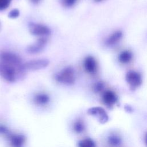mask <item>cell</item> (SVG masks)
Listing matches in <instances>:
<instances>
[{
    "instance_id": "obj_1",
    "label": "cell",
    "mask_w": 147,
    "mask_h": 147,
    "mask_svg": "<svg viewBox=\"0 0 147 147\" xmlns=\"http://www.w3.org/2000/svg\"><path fill=\"white\" fill-rule=\"evenodd\" d=\"M21 58L8 51L0 53V76L6 81L14 82L25 71Z\"/></svg>"
},
{
    "instance_id": "obj_2",
    "label": "cell",
    "mask_w": 147,
    "mask_h": 147,
    "mask_svg": "<svg viewBox=\"0 0 147 147\" xmlns=\"http://www.w3.org/2000/svg\"><path fill=\"white\" fill-rule=\"evenodd\" d=\"M55 80L61 84L71 85L75 82V72L72 67H67L55 75Z\"/></svg>"
},
{
    "instance_id": "obj_3",
    "label": "cell",
    "mask_w": 147,
    "mask_h": 147,
    "mask_svg": "<svg viewBox=\"0 0 147 147\" xmlns=\"http://www.w3.org/2000/svg\"><path fill=\"white\" fill-rule=\"evenodd\" d=\"M125 80L130 89L134 90L141 86L142 83L141 74L136 71H128L125 75Z\"/></svg>"
},
{
    "instance_id": "obj_4",
    "label": "cell",
    "mask_w": 147,
    "mask_h": 147,
    "mask_svg": "<svg viewBox=\"0 0 147 147\" xmlns=\"http://www.w3.org/2000/svg\"><path fill=\"white\" fill-rule=\"evenodd\" d=\"M29 30L32 34L40 37H46L51 33V29L47 26L38 23L30 22L29 25Z\"/></svg>"
},
{
    "instance_id": "obj_5",
    "label": "cell",
    "mask_w": 147,
    "mask_h": 147,
    "mask_svg": "<svg viewBox=\"0 0 147 147\" xmlns=\"http://www.w3.org/2000/svg\"><path fill=\"white\" fill-rule=\"evenodd\" d=\"M49 60L46 59H34L27 61L23 64L24 70L37 71L46 68L49 64Z\"/></svg>"
},
{
    "instance_id": "obj_6",
    "label": "cell",
    "mask_w": 147,
    "mask_h": 147,
    "mask_svg": "<svg viewBox=\"0 0 147 147\" xmlns=\"http://www.w3.org/2000/svg\"><path fill=\"white\" fill-rule=\"evenodd\" d=\"M87 114L98 119L100 123H105L109 119V117L104 109L100 107H94L87 110Z\"/></svg>"
},
{
    "instance_id": "obj_7",
    "label": "cell",
    "mask_w": 147,
    "mask_h": 147,
    "mask_svg": "<svg viewBox=\"0 0 147 147\" xmlns=\"http://www.w3.org/2000/svg\"><path fill=\"white\" fill-rule=\"evenodd\" d=\"M11 147H23L26 141V137L21 134L10 133L6 137Z\"/></svg>"
},
{
    "instance_id": "obj_8",
    "label": "cell",
    "mask_w": 147,
    "mask_h": 147,
    "mask_svg": "<svg viewBox=\"0 0 147 147\" xmlns=\"http://www.w3.org/2000/svg\"><path fill=\"white\" fill-rule=\"evenodd\" d=\"M83 67L88 74L94 75L97 72L98 66L96 59L92 56H88L83 61Z\"/></svg>"
},
{
    "instance_id": "obj_9",
    "label": "cell",
    "mask_w": 147,
    "mask_h": 147,
    "mask_svg": "<svg viewBox=\"0 0 147 147\" xmlns=\"http://www.w3.org/2000/svg\"><path fill=\"white\" fill-rule=\"evenodd\" d=\"M48 40L46 37H40L36 42L30 45L27 48V51L30 54H36L40 53L45 47Z\"/></svg>"
},
{
    "instance_id": "obj_10",
    "label": "cell",
    "mask_w": 147,
    "mask_h": 147,
    "mask_svg": "<svg viewBox=\"0 0 147 147\" xmlns=\"http://www.w3.org/2000/svg\"><path fill=\"white\" fill-rule=\"evenodd\" d=\"M103 102L109 107L113 106L118 101L117 94L112 90H107L105 91L102 94Z\"/></svg>"
},
{
    "instance_id": "obj_11",
    "label": "cell",
    "mask_w": 147,
    "mask_h": 147,
    "mask_svg": "<svg viewBox=\"0 0 147 147\" xmlns=\"http://www.w3.org/2000/svg\"><path fill=\"white\" fill-rule=\"evenodd\" d=\"M123 33L121 30H116L111 33L105 40V44L107 47H113L117 44L122 38Z\"/></svg>"
},
{
    "instance_id": "obj_12",
    "label": "cell",
    "mask_w": 147,
    "mask_h": 147,
    "mask_svg": "<svg viewBox=\"0 0 147 147\" xmlns=\"http://www.w3.org/2000/svg\"><path fill=\"white\" fill-rule=\"evenodd\" d=\"M50 96L46 93L40 92L34 95L33 102L35 105L40 106H44L49 103Z\"/></svg>"
},
{
    "instance_id": "obj_13",
    "label": "cell",
    "mask_w": 147,
    "mask_h": 147,
    "mask_svg": "<svg viewBox=\"0 0 147 147\" xmlns=\"http://www.w3.org/2000/svg\"><path fill=\"white\" fill-rule=\"evenodd\" d=\"M132 52L129 50H124L121 52L118 56V60L119 63L126 64L129 63L133 59Z\"/></svg>"
},
{
    "instance_id": "obj_14",
    "label": "cell",
    "mask_w": 147,
    "mask_h": 147,
    "mask_svg": "<svg viewBox=\"0 0 147 147\" xmlns=\"http://www.w3.org/2000/svg\"><path fill=\"white\" fill-rule=\"evenodd\" d=\"M107 142L111 147H120L122 144V139L118 134H111L107 138Z\"/></svg>"
},
{
    "instance_id": "obj_15",
    "label": "cell",
    "mask_w": 147,
    "mask_h": 147,
    "mask_svg": "<svg viewBox=\"0 0 147 147\" xmlns=\"http://www.w3.org/2000/svg\"><path fill=\"white\" fill-rule=\"evenodd\" d=\"M74 131L77 134L82 133L85 130V125L82 119H77L75 121L72 126Z\"/></svg>"
},
{
    "instance_id": "obj_16",
    "label": "cell",
    "mask_w": 147,
    "mask_h": 147,
    "mask_svg": "<svg viewBox=\"0 0 147 147\" xmlns=\"http://www.w3.org/2000/svg\"><path fill=\"white\" fill-rule=\"evenodd\" d=\"M78 147H95V142L90 138H86L78 142Z\"/></svg>"
},
{
    "instance_id": "obj_17",
    "label": "cell",
    "mask_w": 147,
    "mask_h": 147,
    "mask_svg": "<svg viewBox=\"0 0 147 147\" xmlns=\"http://www.w3.org/2000/svg\"><path fill=\"white\" fill-rule=\"evenodd\" d=\"M104 84L102 82H98L96 83L93 87L94 91L96 92H99L100 91H102L104 89Z\"/></svg>"
},
{
    "instance_id": "obj_18",
    "label": "cell",
    "mask_w": 147,
    "mask_h": 147,
    "mask_svg": "<svg viewBox=\"0 0 147 147\" xmlns=\"http://www.w3.org/2000/svg\"><path fill=\"white\" fill-rule=\"evenodd\" d=\"M11 0H0V10H5L9 7Z\"/></svg>"
},
{
    "instance_id": "obj_19",
    "label": "cell",
    "mask_w": 147,
    "mask_h": 147,
    "mask_svg": "<svg viewBox=\"0 0 147 147\" xmlns=\"http://www.w3.org/2000/svg\"><path fill=\"white\" fill-rule=\"evenodd\" d=\"M10 132L11 131L5 125L0 124V134L6 137Z\"/></svg>"
},
{
    "instance_id": "obj_20",
    "label": "cell",
    "mask_w": 147,
    "mask_h": 147,
    "mask_svg": "<svg viewBox=\"0 0 147 147\" xmlns=\"http://www.w3.org/2000/svg\"><path fill=\"white\" fill-rule=\"evenodd\" d=\"M19 16H20V11L17 9L11 10L8 14V17L13 19L17 18Z\"/></svg>"
},
{
    "instance_id": "obj_21",
    "label": "cell",
    "mask_w": 147,
    "mask_h": 147,
    "mask_svg": "<svg viewBox=\"0 0 147 147\" xmlns=\"http://www.w3.org/2000/svg\"><path fill=\"white\" fill-rule=\"evenodd\" d=\"M76 2V0H62L61 2L63 6L65 7H71L72 6L75 2Z\"/></svg>"
},
{
    "instance_id": "obj_22",
    "label": "cell",
    "mask_w": 147,
    "mask_h": 147,
    "mask_svg": "<svg viewBox=\"0 0 147 147\" xmlns=\"http://www.w3.org/2000/svg\"><path fill=\"white\" fill-rule=\"evenodd\" d=\"M30 1L34 3H37L40 1V0H30Z\"/></svg>"
},
{
    "instance_id": "obj_23",
    "label": "cell",
    "mask_w": 147,
    "mask_h": 147,
    "mask_svg": "<svg viewBox=\"0 0 147 147\" xmlns=\"http://www.w3.org/2000/svg\"><path fill=\"white\" fill-rule=\"evenodd\" d=\"M145 144L147 146V133H146L145 134Z\"/></svg>"
},
{
    "instance_id": "obj_24",
    "label": "cell",
    "mask_w": 147,
    "mask_h": 147,
    "mask_svg": "<svg viewBox=\"0 0 147 147\" xmlns=\"http://www.w3.org/2000/svg\"><path fill=\"white\" fill-rule=\"evenodd\" d=\"M103 1H104V0H95V1L96 2H102Z\"/></svg>"
}]
</instances>
